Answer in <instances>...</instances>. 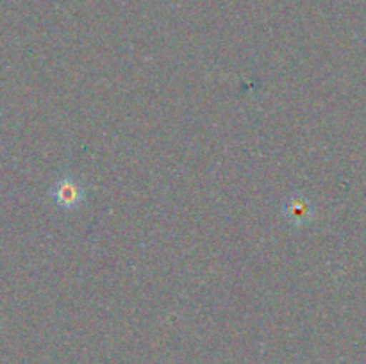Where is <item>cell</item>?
<instances>
[{"mask_svg": "<svg viewBox=\"0 0 366 364\" xmlns=\"http://www.w3.org/2000/svg\"><path fill=\"white\" fill-rule=\"evenodd\" d=\"M57 198L64 200V202H66V206H71L75 200H79V193H77V189H75V186L63 184L61 186L59 193H57Z\"/></svg>", "mask_w": 366, "mask_h": 364, "instance_id": "cell-1", "label": "cell"}]
</instances>
